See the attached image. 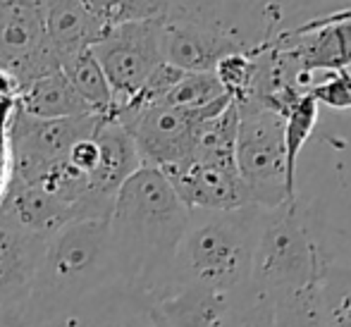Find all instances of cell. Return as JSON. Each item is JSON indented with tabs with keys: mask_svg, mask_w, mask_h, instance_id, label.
<instances>
[{
	"mask_svg": "<svg viewBox=\"0 0 351 327\" xmlns=\"http://www.w3.org/2000/svg\"><path fill=\"white\" fill-rule=\"evenodd\" d=\"M38 327H167V323L151 296L112 282L67 313Z\"/></svg>",
	"mask_w": 351,
	"mask_h": 327,
	"instance_id": "obj_12",
	"label": "cell"
},
{
	"mask_svg": "<svg viewBox=\"0 0 351 327\" xmlns=\"http://www.w3.org/2000/svg\"><path fill=\"white\" fill-rule=\"evenodd\" d=\"M60 69L91 115L103 117V120L115 117V98H112L110 84H108L103 69L98 67L96 58L91 56V51L79 53V56L65 60Z\"/></svg>",
	"mask_w": 351,
	"mask_h": 327,
	"instance_id": "obj_20",
	"label": "cell"
},
{
	"mask_svg": "<svg viewBox=\"0 0 351 327\" xmlns=\"http://www.w3.org/2000/svg\"><path fill=\"white\" fill-rule=\"evenodd\" d=\"M191 210L158 167L141 165L120 186L108 217L115 282L158 299L172 284V270Z\"/></svg>",
	"mask_w": 351,
	"mask_h": 327,
	"instance_id": "obj_1",
	"label": "cell"
},
{
	"mask_svg": "<svg viewBox=\"0 0 351 327\" xmlns=\"http://www.w3.org/2000/svg\"><path fill=\"white\" fill-rule=\"evenodd\" d=\"M43 27L48 46L60 65L79 53L91 51L108 32V24L82 0H43Z\"/></svg>",
	"mask_w": 351,
	"mask_h": 327,
	"instance_id": "obj_16",
	"label": "cell"
},
{
	"mask_svg": "<svg viewBox=\"0 0 351 327\" xmlns=\"http://www.w3.org/2000/svg\"><path fill=\"white\" fill-rule=\"evenodd\" d=\"M162 60L182 72H215L217 62L232 53L246 51L244 43L206 24L167 17L160 34Z\"/></svg>",
	"mask_w": 351,
	"mask_h": 327,
	"instance_id": "obj_13",
	"label": "cell"
},
{
	"mask_svg": "<svg viewBox=\"0 0 351 327\" xmlns=\"http://www.w3.org/2000/svg\"><path fill=\"white\" fill-rule=\"evenodd\" d=\"M43 241L0 208V304L29 299Z\"/></svg>",
	"mask_w": 351,
	"mask_h": 327,
	"instance_id": "obj_15",
	"label": "cell"
},
{
	"mask_svg": "<svg viewBox=\"0 0 351 327\" xmlns=\"http://www.w3.org/2000/svg\"><path fill=\"white\" fill-rule=\"evenodd\" d=\"M217 82L222 84V88L227 91V96L234 103L246 101L251 91V84H254V74H256V58L254 53L241 51V53H232L225 60L217 62L215 72Z\"/></svg>",
	"mask_w": 351,
	"mask_h": 327,
	"instance_id": "obj_26",
	"label": "cell"
},
{
	"mask_svg": "<svg viewBox=\"0 0 351 327\" xmlns=\"http://www.w3.org/2000/svg\"><path fill=\"white\" fill-rule=\"evenodd\" d=\"M318 299L325 327H351V267L328 263L318 280Z\"/></svg>",
	"mask_w": 351,
	"mask_h": 327,
	"instance_id": "obj_23",
	"label": "cell"
},
{
	"mask_svg": "<svg viewBox=\"0 0 351 327\" xmlns=\"http://www.w3.org/2000/svg\"><path fill=\"white\" fill-rule=\"evenodd\" d=\"M14 112V101L0 103V203L12 186V148H10V120Z\"/></svg>",
	"mask_w": 351,
	"mask_h": 327,
	"instance_id": "obj_28",
	"label": "cell"
},
{
	"mask_svg": "<svg viewBox=\"0 0 351 327\" xmlns=\"http://www.w3.org/2000/svg\"><path fill=\"white\" fill-rule=\"evenodd\" d=\"M287 62L306 74L337 72L351 67V8L311 19L296 29L280 34L273 43Z\"/></svg>",
	"mask_w": 351,
	"mask_h": 327,
	"instance_id": "obj_10",
	"label": "cell"
},
{
	"mask_svg": "<svg viewBox=\"0 0 351 327\" xmlns=\"http://www.w3.org/2000/svg\"><path fill=\"white\" fill-rule=\"evenodd\" d=\"M308 93L318 106H328L332 110H351V72L349 69L328 72L323 79H315Z\"/></svg>",
	"mask_w": 351,
	"mask_h": 327,
	"instance_id": "obj_27",
	"label": "cell"
},
{
	"mask_svg": "<svg viewBox=\"0 0 351 327\" xmlns=\"http://www.w3.org/2000/svg\"><path fill=\"white\" fill-rule=\"evenodd\" d=\"M112 282L108 220H72L43 241L29 313L36 325H46Z\"/></svg>",
	"mask_w": 351,
	"mask_h": 327,
	"instance_id": "obj_2",
	"label": "cell"
},
{
	"mask_svg": "<svg viewBox=\"0 0 351 327\" xmlns=\"http://www.w3.org/2000/svg\"><path fill=\"white\" fill-rule=\"evenodd\" d=\"M160 172L189 210L225 213L254 206L237 167L208 165L189 158Z\"/></svg>",
	"mask_w": 351,
	"mask_h": 327,
	"instance_id": "obj_11",
	"label": "cell"
},
{
	"mask_svg": "<svg viewBox=\"0 0 351 327\" xmlns=\"http://www.w3.org/2000/svg\"><path fill=\"white\" fill-rule=\"evenodd\" d=\"M0 67L19 86L60 69L43 27V0H0Z\"/></svg>",
	"mask_w": 351,
	"mask_h": 327,
	"instance_id": "obj_9",
	"label": "cell"
},
{
	"mask_svg": "<svg viewBox=\"0 0 351 327\" xmlns=\"http://www.w3.org/2000/svg\"><path fill=\"white\" fill-rule=\"evenodd\" d=\"M320 106L304 93L285 115V160H287V194L296 198V167H299V153L304 151L306 141L311 138L318 125Z\"/></svg>",
	"mask_w": 351,
	"mask_h": 327,
	"instance_id": "obj_22",
	"label": "cell"
},
{
	"mask_svg": "<svg viewBox=\"0 0 351 327\" xmlns=\"http://www.w3.org/2000/svg\"><path fill=\"white\" fill-rule=\"evenodd\" d=\"M237 106V103H234ZM234 162L251 203L270 210L291 201L287 194L285 117L268 108H239Z\"/></svg>",
	"mask_w": 351,
	"mask_h": 327,
	"instance_id": "obj_5",
	"label": "cell"
},
{
	"mask_svg": "<svg viewBox=\"0 0 351 327\" xmlns=\"http://www.w3.org/2000/svg\"><path fill=\"white\" fill-rule=\"evenodd\" d=\"M258 220V206L225 213L191 210L172 284H201L230 294L249 291Z\"/></svg>",
	"mask_w": 351,
	"mask_h": 327,
	"instance_id": "obj_3",
	"label": "cell"
},
{
	"mask_svg": "<svg viewBox=\"0 0 351 327\" xmlns=\"http://www.w3.org/2000/svg\"><path fill=\"white\" fill-rule=\"evenodd\" d=\"M165 19H139L108 27L101 41L91 48V56L110 84L115 112L134 101L151 72L162 62L160 34Z\"/></svg>",
	"mask_w": 351,
	"mask_h": 327,
	"instance_id": "obj_7",
	"label": "cell"
},
{
	"mask_svg": "<svg viewBox=\"0 0 351 327\" xmlns=\"http://www.w3.org/2000/svg\"><path fill=\"white\" fill-rule=\"evenodd\" d=\"M328 263L299 198L261 210L251 267V287L258 294L275 299L306 289L320 280Z\"/></svg>",
	"mask_w": 351,
	"mask_h": 327,
	"instance_id": "obj_4",
	"label": "cell"
},
{
	"mask_svg": "<svg viewBox=\"0 0 351 327\" xmlns=\"http://www.w3.org/2000/svg\"><path fill=\"white\" fill-rule=\"evenodd\" d=\"M19 93V82L14 74H10L8 69L0 67V103L5 101H17Z\"/></svg>",
	"mask_w": 351,
	"mask_h": 327,
	"instance_id": "obj_30",
	"label": "cell"
},
{
	"mask_svg": "<svg viewBox=\"0 0 351 327\" xmlns=\"http://www.w3.org/2000/svg\"><path fill=\"white\" fill-rule=\"evenodd\" d=\"M14 108L24 115L38 117V120H65V117L91 115L74 93L62 69L22 84Z\"/></svg>",
	"mask_w": 351,
	"mask_h": 327,
	"instance_id": "obj_19",
	"label": "cell"
},
{
	"mask_svg": "<svg viewBox=\"0 0 351 327\" xmlns=\"http://www.w3.org/2000/svg\"><path fill=\"white\" fill-rule=\"evenodd\" d=\"M98 143V162L88 177L91 194L106 203H115L120 186L143 165L134 138L115 120H101L93 132Z\"/></svg>",
	"mask_w": 351,
	"mask_h": 327,
	"instance_id": "obj_17",
	"label": "cell"
},
{
	"mask_svg": "<svg viewBox=\"0 0 351 327\" xmlns=\"http://www.w3.org/2000/svg\"><path fill=\"white\" fill-rule=\"evenodd\" d=\"M244 294L201 284H170L153 301L167 327H230Z\"/></svg>",
	"mask_w": 351,
	"mask_h": 327,
	"instance_id": "obj_14",
	"label": "cell"
},
{
	"mask_svg": "<svg viewBox=\"0 0 351 327\" xmlns=\"http://www.w3.org/2000/svg\"><path fill=\"white\" fill-rule=\"evenodd\" d=\"M0 208L12 220H17L24 230L34 232L38 237H51L62 225L77 220L74 213L65 203H60L56 196L43 191L41 186L22 184V182H14V180L8 196H5V201L0 203Z\"/></svg>",
	"mask_w": 351,
	"mask_h": 327,
	"instance_id": "obj_18",
	"label": "cell"
},
{
	"mask_svg": "<svg viewBox=\"0 0 351 327\" xmlns=\"http://www.w3.org/2000/svg\"><path fill=\"white\" fill-rule=\"evenodd\" d=\"M103 117L79 115L65 120H38L14 108L10 120L14 182L34 184L43 175L67 160V153L84 136H91Z\"/></svg>",
	"mask_w": 351,
	"mask_h": 327,
	"instance_id": "obj_8",
	"label": "cell"
},
{
	"mask_svg": "<svg viewBox=\"0 0 351 327\" xmlns=\"http://www.w3.org/2000/svg\"><path fill=\"white\" fill-rule=\"evenodd\" d=\"M0 327H38L29 313L27 301H8L0 304Z\"/></svg>",
	"mask_w": 351,
	"mask_h": 327,
	"instance_id": "obj_29",
	"label": "cell"
},
{
	"mask_svg": "<svg viewBox=\"0 0 351 327\" xmlns=\"http://www.w3.org/2000/svg\"><path fill=\"white\" fill-rule=\"evenodd\" d=\"M103 24L115 27L139 19H165L175 0H82Z\"/></svg>",
	"mask_w": 351,
	"mask_h": 327,
	"instance_id": "obj_25",
	"label": "cell"
},
{
	"mask_svg": "<svg viewBox=\"0 0 351 327\" xmlns=\"http://www.w3.org/2000/svg\"><path fill=\"white\" fill-rule=\"evenodd\" d=\"M160 103L186 110H210V108L230 106L232 98L217 82L213 72H184V77L172 86V91Z\"/></svg>",
	"mask_w": 351,
	"mask_h": 327,
	"instance_id": "obj_24",
	"label": "cell"
},
{
	"mask_svg": "<svg viewBox=\"0 0 351 327\" xmlns=\"http://www.w3.org/2000/svg\"><path fill=\"white\" fill-rule=\"evenodd\" d=\"M225 108L227 106L210 110H186L165 103L127 106L117 110L112 120L120 122L134 138L143 165L165 170L189 160L199 127L210 117L220 115Z\"/></svg>",
	"mask_w": 351,
	"mask_h": 327,
	"instance_id": "obj_6",
	"label": "cell"
},
{
	"mask_svg": "<svg viewBox=\"0 0 351 327\" xmlns=\"http://www.w3.org/2000/svg\"><path fill=\"white\" fill-rule=\"evenodd\" d=\"M237 127H239V110H237L234 101H232L220 115L210 117L199 127L191 160L220 167H237Z\"/></svg>",
	"mask_w": 351,
	"mask_h": 327,
	"instance_id": "obj_21",
	"label": "cell"
}]
</instances>
